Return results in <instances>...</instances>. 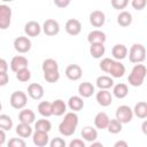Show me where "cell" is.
Instances as JSON below:
<instances>
[{
  "mask_svg": "<svg viewBox=\"0 0 147 147\" xmlns=\"http://www.w3.org/2000/svg\"><path fill=\"white\" fill-rule=\"evenodd\" d=\"M129 94V87L124 83H118L113 87V95L117 99H124Z\"/></svg>",
  "mask_w": 147,
  "mask_h": 147,
  "instance_id": "cell-26",
  "label": "cell"
},
{
  "mask_svg": "<svg viewBox=\"0 0 147 147\" xmlns=\"http://www.w3.org/2000/svg\"><path fill=\"white\" fill-rule=\"evenodd\" d=\"M8 70V63L5 59H1L0 57V74L1 72H7Z\"/></svg>",
  "mask_w": 147,
  "mask_h": 147,
  "instance_id": "cell-46",
  "label": "cell"
},
{
  "mask_svg": "<svg viewBox=\"0 0 147 147\" xmlns=\"http://www.w3.org/2000/svg\"><path fill=\"white\" fill-rule=\"evenodd\" d=\"M115 118L121 123V124H126L130 123L133 118V111L132 109L126 106V105H122L116 109L115 113Z\"/></svg>",
  "mask_w": 147,
  "mask_h": 147,
  "instance_id": "cell-6",
  "label": "cell"
},
{
  "mask_svg": "<svg viewBox=\"0 0 147 147\" xmlns=\"http://www.w3.org/2000/svg\"><path fill=\"white\" fill-rule=\"evenodd\" d=\"M100 69L103 72L109 74L111 76V78H122L125 74L124 64L122 62L116 61V60L110 59V57H105L101 60Z\"/></svg>",
  "mask_w": 147,
  "mask_h": 147,
  "instance_id": "cell-1",
  "label": "cell"
},
{
  "mask_svg": "<svg viewBox=\"0 0 147 147\" xmlns=\"http://www.w3.org/2000/svg\"><path fill=\"white\" fill-rule=\"evenodd\" d=\"M9 103L14 109L22 110L28 103V95L23 91H15L9 98Z\"/></svg>",
  "mask_w": 147,
  "mask_h": 147,
  "instance_id": "cell-5",
  "label": "cell"
},
{
  "mask_svg": "<svg viewBox=\"0 0 147 147\" xmlns=\"http://www.w3.org/2000/svg\"><path fill=\"white\" fill-rule=\"evenodd\" d=\"M111 6H113V8L114 9H124L126 6H127V3H129V1L127 0H111Z\"/></svg>",
  "mask_w": 147,
  "mask_h": 147,
  "instance_id": "cell-41",
  "label": "cell"
},
{
  "mask_svg": "<svg viewBox=\"0 0 147 147\" xmlns=\"http://www.w3.org/2000/svg\"><path fill=\"white\" fill-rule=\"evenodd\" d=\"M0 147H1V146H0Z\"/></svg>",
  "mask_w": 147,
  "mask_h": 147,
  "instance_id": "cell-52",
  "label": "cell"
},
{
  "mask_svg": "<svg viewBox=\"0 0 147 147\" xmlns=\"http://www.w3.org/2000/svg\"><path fill=\"white\" fill-rule=\"evenodd\" d=\"M107 37L106 33L102 32L101 30H93L87 34V41L90 45L92 44H105Z\"/></svg>",
  "mask_w": 147,
  "mask_h": 147,
  "instance_id": "cell-18",
  "label": "cell"
},
{
  "mask_svg": "<svg viewBox=\"0 0 147 147\" xmlns=\"http://www.w3.org/2000/svg\"><path fill=\"white\" fill-rule=\"evenodd\" d=\"M106 53V47L103 44H92L90 46V54L93 59H101Z\"/></svg>",
  "mask_w": 147,
  "mask_h": 147,
  "instance_id": "cell-28",
  "label": "cell"
},
{
  "mask_svg": "<svg viewBox=\"0 0 147 147\" xmlns=\"http://www.w3.org/2000/svg\"><path fill=\"white\" fill-rule=\"evenodd\" d=\"M78 115L74 111H69L64 114L63 121L59 125V132L64 137H70L76 132L78 125Z\"/></svg>",
  "mask_w": 147,
  "mask_h": 147,
  "instance_id": "cell-2",
  "label": "cell"
},
{
  "mask_svg": "<svg viewBox=\"0 0 147 147\" xmlns=\"http://www.w3.org/2000/svg\"><path fill=\"white\" fill-rule=\"evenodd\" d=\"M107 130H108V132L111 133V134H117V133H119V132L122 131V124H121L116 118L110 119L109 123H108Z\"/></svg>",
  "mask_w": 147,
  "mask_h": 147,
  "instance_id": "cell-36",
  "label": "cell"
},
{
  "mask_svg": "<svg viewBox=\"0 0 147 147\" xmlns=\"http://www.w3.org/2000/svg\"><path fill=\"white\" fill-rule=\"evenodd\" d=\"M96 102L102 107H108L113 103V94L108 90H100L95 94Z\"/></svg>",
  "mask_w": 147,
  "mask_h": 147,
  "instance_id": "cell-13",
  "label": "cell"
},
{
  "mask_svg": "<svg viewBox=\"0 0 147 147\" xmlns=\"http://www.w3.org/2000/svg\"><path fill=\"white\" fill-rule=\"evenodd\" d=\"M34 130H36V131H41V132L48 133V132L52 130V123H51L48 119H46V118L38 119V121L34 123Z\"/></svg>",
  "mask_w": 147,
  "mask_h": 147,
  "instance_id": "cell-33",
  "label": "cell"
},
{
  "mask_svg": "<svg viewBox=\"0 0 147 147\" xmlns=\"http://www.w3.org/2000/svg\"><path fill=\"white\" fill-rule=\"evenodd\" d=\"M42 72H51V71H56L59 70V64L54 59H46L44 60L41 64Z\"/></svg>",
  "mask_w": 147,
  "mask_h": 147,
  "instance_id": "cell-34",
  "label": "cell"
},
{
  "mask_svg": "<svg viewBox=\"0 0 147 147\" xmlns=\"http://www.w3.org/2000/svg\"><path fill=\"white\" fill-rule=\"evenodd\" d=\"M146 59V48L142 44H133L129 51V60L131 63H142Z\"/></svg>",
  "mask_w": 147,
  "mask_h": 147,
  "instance_id": "cell-4",
  "label": "cell"
},
{
  "mask_svg": "<svg viewBox=\"0 0 147 147\" xmlns=\"http://www.w3.org/2000/svg\"><path fill=\"white\" fill-rule=\"evenodd\" d=\"M6 142V132L0 129V146H2Z\"/></svg>",
  "mask_w": 147,
  "mask_h": 147,
  "instance_id": "cell-48",
  "label": "cell"
},
{
  "mask_svg": "<svg viewBox=\"0 0 147 147\" xmlns=\"http://www.w3.org/2000/svg\"><path fill=\"white\" fill-rule=\"evenodd\" d=\"M68 147H86V146H85V142L82 139H72L69 142Z\"/></svg>",
  "mask_w": 147,
  "mask_h": 147,
  "instance_id": "cell-43",
  "label": "cell"
},
{
  "mask_svg": "<svg viewBox=\"0 0 147 147\" xmlns=\"http://www.w3.org/2000/svg\"><path fill=\"white\" fill-rule=\"evenodd\" d=\"M54 5L59 8H65L70 5V0H54Z\"/></svg>",
  "mask_w": 147,
  "mask_h": 147,
  "instance_id": "cell-45",
  "label": "cell"
},
{
  "mask_svg": "<svg viewBox=\"0 0 147 147\" xmlns=\"http://www.w3.org/2000/svg\"><path fill=\"white\" fill-rule=\"evenodd\" d=\"M9 82V76L7 72H1L0 74V86H6Z\"/></svg>",
  "mask_w": 147,
  "mask_h": 147,
  "instance_id": "cell-44",
  "label": "cell"
},
{
  "mask_svg": "<svg viewBox=\"0 0 147 147\" xmlns=\"http://www.w3.org/2000/svg\"><path fill=\"white\" fill-rule=\"evenodd\" d=\"M16 133L20 138H29L30 136H32V127L30 124H24V123H20L16 126Z\"/></svg>",
  "mask_w": 147,
  "mask_h": 147,
  "instance_id": "cell-31",
  "label": "cell"
},
{
  "mask_svg": "<svg viewBox=\"0 0 147 147\" xmlns=\"http://www.w3.org/2000/svg\"><path fill=\"white\" fill-rule=\"evenodd\" d=\"M28 64H29V62H28V59L25 56H23V55H16V56H14L11 59L9 65H10L11 71H14L16 74L20 70L28 68Z\"/></svg>",
  "mask_w": 147,
  "mask_h": 147,
  "instance_id": "cell-10",
  "label": "cell"
},
{
  "mask_svg": "<svg viewBox=\"0 0 147 147\" xmlns=\"http://www.w3.org/2000/svg\"><path fill=\"white\" fill-rule=\"evenodd\" d=\"M64 29H65V32L70 36H77L82 31V23L76 20V18H70L65 22V25H64Z\"/></svg>",
  "mask_w": 147,
  "mask_h": 147,
  "instance_id": "cell-12",
  "label": "cell"
},
{
  "mask_svg": "<svg viewBox=\"0 0 147 147\" xmlns=\"http://www.w3.org/2000/svg\"><path fill=\"white\" fill-rule=\"evenodd\" d=\"M24 32L28 37H37L41 32V26L36 21H29L24 25Z\"/></svg>",
  "mask_w": 147,
  "mask_h": 147,
  "instance_id": "cell-17",
  "label": "cell"
},
{
  "mask_svg": "<svg viewBox=\"0 0 147 147\" xmlns=\"http://www.w3.org/2000/svg\"><path fill=\"white\" fill-rule=\"evenodd\" d=\"M109 121H110L109 116H108L105 111H100V113H98V114L95 115V117H94V125H95L96 129L103 130V129H107Z\"/></svg>",
  "mask_w": 147,
  "mask_h": 147,
  "instance_id": "cell-21",
  "label": "cell"
},
{
  "mask_svg": "<svg viewBox=\"0 0 147 147\" xmlns=\"http://www.w3.org/2000/svg\"><path fill=\"white\" fill-rule=\"evenodd\" d=\"M1 109H2V103H1V101H0V111H1Z\"/></svg>",
  "mask_w": 147,
  "mask_h": 147,
  "instance_id": "cell-51",
  "label": "cell"
},
{
  "mask_svg": "<svg viewBox=\"0 0 147 147\" xmlns=\"http://www.w3.org/2000/svg\"><path fill=\"white\" fill-rule=\"evenodd\" d=\"M44 79L47 83H56L60 79V71H51V72H44Z\"/></svg>",
  "mask_w": 147,
  "mask_h": 147,
  "instance_id": "cell-38",
  "label": "cell"
},
{
  "mask_svg": "<svg viewBox=\"0 0 147 147\" xmlns=\"http://www.w3.org/2000/svg\"><path fill=\"white\" fill-rule=\"evenodd\" d=\"M131 5L136 10H142L145 6L147 5V1L146 0H132Z\"/></svg>",
  "mask_w": 147,
  "mask_h": 147,
  "instance_id": "cell-42",
  "label": "cell"
},
{
  "mask_svg": "<svg viewBox=\"0 0 147 147\" xmlns=\"http://www.w3.org/2000/svg\"><path fill=\"white\" fill-rule=\"evenodd\" d=\"M133 115H136L138 118H146L147 117V103L145 101H139L138 103H136L134 108L132 109Z\"/></svg>",
  "mask_w": 147,
  "mask_h": 147,
  "instance_id": "cell-29",
  "label": "cell"
},
{
  "mask_svg": "<svg viewBox=\"0 0 147 147\" xmlns=\"http://www.w3.org/2000/svg\"><path fill=\"white\" fill-rule=\"evenodd\" d=\"M7 147H26V142L22 138H10L7 142Z\"/></svg>",
  "mask_w": 147,
  "mask_h": 147,
  "instance_id": "cell-39",
  "label": "cell"
},
{
  "mask_svg": "<svg viewBox=\"0 0 147 147\" xmlns=\"http://www.w3.org/2000/svg\"><path fill=\"white\" fill-rule=\"evenodd\" d=\"M80 134L84 140L90 141V142H94L98 138V131H96V129H94L92 126H84L80 131Z\"/></svg>",
  "mask_w": 147,
  "mask_h": 147,
  "instance_id": "cell-24",
  "label": "cell"
},
{
  "mask_svg": "<svg viewBox=\"0 0 147 147\" xmlns=\"http://www.w3.org/2000/svg\"><path fill=\"white\" fill-rule=\"evenodd\" d=\"M95 85H96L100 90H109L110 87L114 86V79H113L110 76L102 75V76H99V77L96 78Z\"/></svg>",
  "mask_w": 147,
  "mask_h": 147,
  "instance_id": "cell-25",
  "label": "cell"
},
{
  "mask_svg": "<svg viewBox=\"0 0 147 147\" xmlns=\"http://www.w3.org/2000/svg\"><path fill=\"white\" fill-rule=\"evenodd\" d=\"M127 52H129L127 47L125 45H123V44H116L111 48V55H113L114 60H116V61L125 59L126 55H127Z\"/></svg>",
  "mask_w": 147,
  "mask_h": 147,
  "instance_id": "cell-19",
  "label": "cell"
},
{
  "mask_svg": "<svg viewBox=\"0 0 147 147\" xmlns=\"http://www.w3.org/2000/svg\"><path fill=\"white\" fill-rule=\"evenodd\" d=\"M90 147H105V146L99 141H94V142H92V145Z\"/></svg>",
  "mask_w": 147,
  "mask_h": 147,
  "instance_id": "cell-49",
  "label": "cell"
},
{
  "mask_svg": "<svg viewBox=\"0 0 147 147\" xmlns=\"http://www.w3.org/2000/svg\"><path fill=\"white\" fill-rule=\"evenodd\" d=\"M68 107L74 113L82 110L84 108V100H83V98H80L79 95H72V96H70L69 100H68Z\"/></svg>",
  "mask_w": 147,
  "mask_h": 147,
  "instance_id": "cell-23",
  "label": "cell"
},
{
  "mask_svg": "<svg viewBox=\"0 0 147 147\" xmlns=\"http://www.w3.org/2000/svg\"><path fill=\"white\" fill-rule=\"evenodd\" d=\"M90 23L94 28H101L106 23V15L101 10H93L90 14Z\"/></svg>",
  "mask_w": 147,
  "mask_h": 147,
  "instance_id": "cell-14",
  "label": "cell"
},
{
  "mask_svg": "<svg viewBox=\"0 0 147 147\" xmlns=\"http://www.w3.org/2000/svg\"><path fill=\"white\" fill-rule=\"evenodd\" d=\"M52 110H53V115L62 116L67 111V105H65V102L63 100L56 99L55 101L52 102Z\"/></svg>",
  "mask_w": 147,
  "mask_h": 147,
  "instance_id": "cell-27",
  "label": "cell"
},
{
  "mask_svg": "<svg viewBox=\"0 0 147 147\" xmlns=\"http://www.w3.org/2000/svg\"><path fill=\"white\" fill-rule=\"evenodd\" d=\"M146 74H147V69H146L145 64H141V63L134 64V67L132 68L131 72L129 74V77H127L129 84L133 87L141 86L146 78Z\"/></svg>",
  "mask_w": 147,
  "mask_h": 147,
  "instance_id": "cell-3",
  "label": "cell"
},
{
  "mask_svg": "<svg viewBox=\"0 0 147 147\" xmlns=\"http://www.w3.org/2000/svg\"><path fill=\"white\" fill-rule=\"evenodd\" d=\"M14 48L16 52L21 53V54H25L28 53L30 49H31V40L28 38V37H24V36H20L17 38L14 39Z\"/></svg>",
  "mask_w": 147,
  "mask_h": 147,
  "instance_id": "cell-8",
  "label": "cell"
},
{
  "mask_svg": "<svg viewBox=\"0 0 147 147\" xmlns=\"http://www.w3.org/2000/svg\"><path fill=\"white\" fill-rule=\"evenodd\" d=\"M18 119H20V123L31 125L36 119V114L31 109H22L18 114Z\"/></svg>",
  "mask_w": 147,
  "mask_h": 147,
  "instance_id": "cell-22",
  "label": "cell"
},
{
  "mask_svg": "<svg viewBox=\"0 0 147 147\" xmlns=\"http://www.w3.org/2000/svg\"><path fill=\"white\" fill-rule=\"evenodd\" d=\"M38 113L42 116V117H49L53 115V110H52V102L49 101H41L38 105Z\"/></svg>",
  "mask_w": 147,
  "mask_h": 147,
  "instance_id": "cell-30",
  "label": "cell"
},
{
  "mask_svg": "<svg viewBox=\"0 0 147 147\" xmlns=\"http://www.w3.org/2000/svg\"><path fill=\"white\" fill-rule=\"evenodd\" d=\"M28 95L33 100H40L44 96V87L38 83H31L28 86Z\"/></svg>",
  "mask_w": 147,
  "mask_h": 147,
  "instance_id": "cell-15",
  "label": "cell"
},
{
  "mask_svg": "<svg viewBox=\"0 0 147 147\" xmlns=\"http://www.w3.org/2000/svg\"><path fill=\"white\" fill-rule=\"evenodd\" d=\"M114 147H129V144L125 140H118L114 144Z\"/></svg>",
  "mask_w": 147,
  "mask_h": 147,
  "instance_id": "cell-47",
  "label": "cell"
},
{
  "mask_svg": "<svg viewBox=\"0 0 147 147\" xmlns=\"http://www.w3.org/2000/svg\"><path fill=\"white\" fill-rule=\"evenodd\" d=\"M30 78H31V72L28 68L22 69V70L16 72V79L21 83H26V82L30 80Z\"/></svg>",
  "mask_w": 147,
  "mask_h": 147,
  "instance_id": "cell-37",
  "label": "cell"
},
{
  "mask_svg": "<svg viewBox=\"0 0 147 147\" xmlns=\"http://www.w3.org/2000/svg\"><path fill=\"white\" fill-rule=\"evenodd\" d=\"M11 23V8L7 5H0V30H7Z\"/></svg>",
  "mask_w": 147,
  "mask_h": 147,
  "instance_id": "cell-7",
  "label": "cell"
},
{
  "mask_svg": "<svg viewBox=\"0 0 147 147\" xmlns=\"http://www.w3.org/2000/svg\"><path fill=\"white\" fill-rule=\"evenodd\" d=\"M13 127V119L6 114L0 115V129L3 131H9Z\"/></svg>",
  "mask_w": 147,
  "mask_h": 147,
  "instance_id": "cell-35",
  "label": "cell"
},
{
  "mask_svg": "<svg viewBox=\"0 0 147 147\" xmlns=\"http://www.w3.org/2000/svg\"><path fill=\"white\" fill-rule=\"evenodd\" d=\"M117 23H118V25H121L123 28H126V26L131 25V23H132V15H131V13H129L126 10L121 11L118 14V16H117Z\"/></svg>",
  "mask_w": 147,
  "mask_h": 147,
  "instance_id": "cell-32",
  "label": "cell"
},
{
  "mask_svg": "<svg viewBox=\"0 0 147 147\" xmlns=\"http://www.w3.org/2000/svg\"><path fill=\"white\" fill-rule=\"evenodd\" d=\"M146 125H147V122L145 121V122L142 123V132H144V133H146Z\"/></svg>",
  "mask_w": 147,
  "mask_h": 147,
  "instance_id": "cell-50",
  "label": "cell"
},
{
  "mask_svg": "<svg viewBox=\"0 0 147 147\" xmlns=\"http://www.w3.org/2000/svg\"><path fill=\"white\" fill-rule=\"evenodd\" d=\"M41 30L46 36L53 37V36H56L60 32V24L56 20L48 18L44 22V24L41 26Z\"/></svg>",
  "mask_w": 147,
  "mask_h": 147,
  "instance_id": "cell-9",
  "label": "cell"
},
{
  "mask_svg": "<svg viewBox=\"0 0 147 147\" xmlns=\"http://www.w3.org/2000/svg\"><path fill=\"white\" fill-rule=\"evenodd\" d=\"M49 147H67V144L64 139L60 137H55L49 141Z\"/></svg>",
  "mask_w": 147,
  "mask_h": 147,
  "instance_id": "cell-40",
  "label": "cell"
},
{
  "mask_svg": "<svg viewBox=\"0 0 147 147\" xmlns=\"http://www.w3.org/2000/svg\"><path fill=\"white\" fill-rule=\"evenodd\" d=\"M78 93L80 98H90L94 94V86L90 82H83L78 86Z\"/></svg>",
  "mask_w": 147,
  "mask_h": 147,
  "instance_id": "cell-20",
  "label": "cell"
},
{
  "mask_svg": "<svg viewBox=\"0 0 147 147\" xmlns=\"http://www.w3.org/2000/svg\"><path fill=\"white\" fill-rule=\"evenodd\" d=\"M64 74H65V77H67L68 79L76 82V80H78V79L82 78L83 70H82L80 65H78V64H69V65L65 68Z\"/></svg>",
  "mask_w": 147,
  "mask_h": 147,
  "instance_id": "cell-11",
  "label": "cell"
},
{
  "mask_svg": "<svg viewBox=\"0 0 147 147\" xmlns=\"http://www.w3.org/2000/svg\"><path fill=\"white\" fill-rule=\"evenodd\" d=\"M32 142L37 147H45L49 142L48 133L41 131H34L32 133Z\"/></svg>",
  "mask_w": 147,
  "mask_h": 147,
  "instance_id": "cell-16",
  "label": "cell"
}]
</instances>
